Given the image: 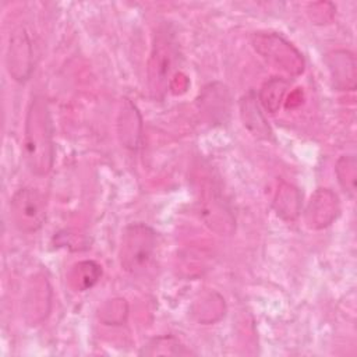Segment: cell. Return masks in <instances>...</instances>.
Listing matches in <instances>:
<instances>
[{
    "mask_svg": "<svg viewBox=\"0 0 357 357\" xmlns=\"http://www.w3.org/2000/svg\"><path fill=\"white\" fill-rule=\"evenodd\" d=\"M202 112L216 123H223L230 112V93L223 84L213 82L204 88L199 98Z\"/></svg>",
    "mask_w": 357,
    "mask_h": 357,
    "instance_id": "30bf717a",
    "label": "cell"
},
{
    "mask_svg": "<svg viewBox=\"0 0 357 357\" xmlns=\"http://www.w3.org/2000/svg\"><path fill=\"white\" fill-rule=\"evenodd\" d=\"M335 173L342 190L350 198H354L357 180V160L354 155H342L336 162Z\"/></svg>",
    "mask_w": 357,
    "mask_h": 357,
    "instance_id": "2e32d148",
    "label": "cell"
},
{
    "mask_svg": "<svg viewBox=\"0 0 357 357\" xmlns=\"http://www.w3.org/2000/svg\"><path fill=\"white\" fill-rule=\"evenodd\" d=\"M340 213L337 195L329 188H318L304 209V222L312 230L325 229L332 225Z\"/></svg>",
    "mask_w": 357,
    "mask_h": 357,
    "instance_id": "52a82bcc",
    "label": "cell"
},
{
    "mask_svg": "<svg viewBox=\"0 0 357 357\" xmlns=\"http://www.w3.org/2000/svg\"><path fill=\"white\" fill-rule=\"evenodd\" d=\"M156 233L144 223H132L127 226L121 234L120 243V265L132 275L144 272L156 251Z\"/></svg>",
    "mask_w": 357,
    "mask_h": 357,
    "instance_id": "7a4b0ae2",
    "label": "cell"
},
{
    "mask_svg": "<svg viewBox=\"0 0 357 357\" xmlns=\"http://www.w3.org/2000/svg\"><path fill=\"white\" fill-rule=\"evenodd\" d=\"M119 135L124 146L137 149L141 137V117L135 106L126 100L119 120Z\"/></svg>",
    "mask_w": 357,
    "mask_h": 357,
    "instance_id": "7c38bea8",
    "label": "cell"
},
{
    "mask_svg": "<svg viewBox=\"0 0 357 357\" xmlns=\"http://www.w3.org/2000/svg\"><path fill=\"white\" fill-rule=\"evenodd\" d=\"M178 57L177 43L169 31H159L148 61V89L153 99L162 98L170 82Z\"/></svg>",
    "mask_w": 357,
    "mask_h": 357,
    "instance_id": "3957f363",
    "label": "cell"
},
{
    "mask_svg": "<svg viewBox=\"0 0 357 357\" xmlns=\"http://www.w3.org/2000/svg\"><path fill=\"white\" fill-rule=\"evenodd\" d=\"M25 160L35 176L47 174L54 163L53 126L46 99L33 96L25 117Z\"/></svg>",
    "mask_w": 357,
    "mask_h": 357,
    "instance_id": "6da1fadb",
    "label": "cell"
},
{
    "mask_svg": "<svg viewBox=\"0 0 357 357\" xmlns=\"http://www.w3.org/2000/svg\"><path fill=\"white\" fill-rule=\"evenodd\" d=\"M254 50L271 66L297 77L304 71L305 63L303 54L287 39L275 32H255L251 36Z\"/></svg>",
    "mask_w": 357,
    "mask_h": 357,
    "instance_id": "277c9868",
    "label": "cell"
},
{
    "mask_svg": "<svg viewBox=\"0 0 357 357\" xmlns=\"http://www.w3.org/2000/svg\"><path fill=\"white\" fill-rule=\"evenodd\" d=\"M47 204L36 188L24 187L14 192L10 202V216L14 226L24 233L38 231L46 220Z\"/></svg>",
    "mask_w": 357,
    "mask_h": 357,
    "instance_id": "5b68a950",
    "label": "cell"
},
{
    "mask_svg": "<svg viewBox=\"0 0 357 357\" xmlns=\"http://www.w3.org/2000/svg\"><path fill=\"white\" fill-rule=\"evenodd\" d=\"M7 70L10 75L18 81H26L33 70V40L25 26H18L10 35L7 49Z\"/></svg>",
    "mask_w": 357,
    "mask_h": 357,
    "instance_id": "8992f818",
    "label": "cell"
},
{
    "mask_svg": "<svg viewBox=\"0 0 357 357\" xmlns=\"http://www.w3.org/2000/svg\"><path fill=\"white\" fill-rule=\"evenodd\" d=\"M102 276V266L95 261H79L68 272V283L75 291H85L93 287Z\"/></svg>",
    "mask_w": 357,
    "mask_h": 357,
    "instance_id": "4fadbf2b",
    "label": "cell"
},
{
    "mask_svg": "<svg viewBox=\"0 0 357 357\" xmlns=\"http://www.w3.org/2000/svg\"><path fill=\"white\" fill-rule=\"evenodd\" d=\"M142 356H188L192 354L174 336H158L149 340L139 351Z\"/></svg>",
    "mask_w": 357,
    "mask_h": 357,
    "instance_id": "9a60e30c",
    "label": "cell"
},
{
    "mask_svg": "<svg viewBox=\"0 0 357 357\" xmlns=\"http://www.w3.org/2000/svg\"><path fill=\"white\" fill-rule=\"evenodd\" d=\"M289 86V79L283 77H272L261 86L257 98L265 110L275 113L279 110Z\"/></svg>",
    "mask_w": 357,
    "mask_h": 357,
    "instance_id": "5bb4252c",
    "label": "cell"
},
{
    "mask_svg": "<svg viewBox=\"0 0 357 357\" xmlns=\"http://www.w3.org/2000/svg\"><path fill=\"white\" fill-rule=\"evenodd\" d=\"M332 85L337 91H354L357 84L356 57L350 50L339 49L325 54L324 59Z\"/></svg>",
    "mask_w": 357,
    "mask_h": 357,
    "instance_id": "ba28073f",
    "label": "cell"
},
{
    "mask_svg": "<svg viewBox=\"0 0 357 357\" xmlns=\"http://www.w3.org/2000/svg\"><path fill=\"white\" fill-rule=\"evenodd\" d=\"M273 211L283 220H296L301 212V194L290 183L280 181L272 202Z\"/></svg>",
    "mask_w": 357,
    "mask_h": 357,
    "instance_id": "8fae6325",
    "label": "cell"
},
{
    "mask_svg": "<svg viewBox=\"0 0 357 357\" xmlns=\"http://www.w3.org/2000/svg\"><path fill=\"white\" fill-rule=\"evenodd\" d=\"M238 107H240V117H241L243 126L248 130V132L252 137L264 141H271L273 138L272 128L268 124L264 113L261 112L255 92L252 91L247 92L240 99Z\"/></svg>",
    "mask_w": 357,
    "mask_h": 357,
    "instance_id": "9c48e42d",
    "label": "cell"
}]
</instances>
